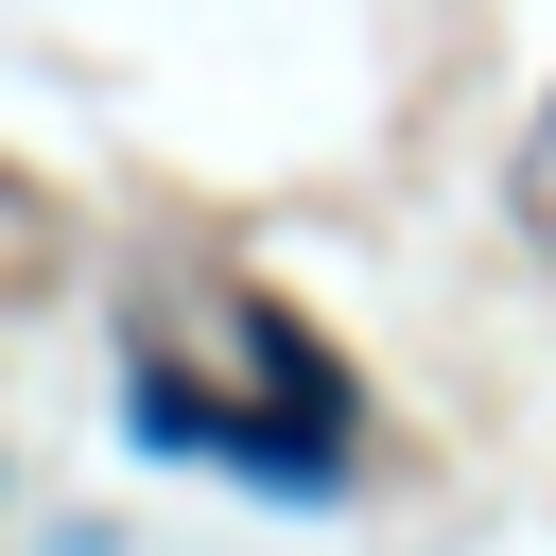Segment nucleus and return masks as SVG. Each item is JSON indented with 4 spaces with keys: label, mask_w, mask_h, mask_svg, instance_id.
<instances>
[]
</instances>
